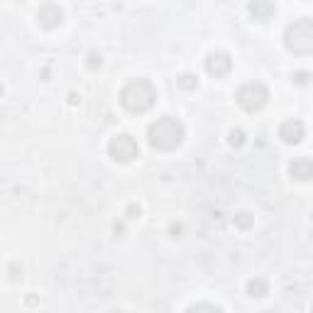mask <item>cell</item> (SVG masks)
Wrapping results in <instances>:
<instances>
[{
    "instance_id": "24",
    "label": "cell",
    "mask_w": 313,
    "mask_h": 313,
    "mask_svg": "<svg viewBox=\"0 0 313 313\" xmlns=\"http://www.w3.org/2000/svg\"><path fill=\"white\" fill-rule=\"evenodd\" d=\"M2 93H5V86L0 84V98H2Z\"/></svg>"
},
{
    "instance_id": "11",
    "label": "cell",
    "mask_w": 313,
    "mask_h": 313,
    "mask_svg": "<svg viewBox=\"0 0 313 313\" xmlns=\"http://www.w3.org/2000/svg\"><path fill=\"white\" fill-rule=\"evenodd\" d=\"M269 294V282L262 279V277H255L247 282V296L250 299H264Z\"/></svg>"
},
{
    "instance_id": "5",
    "label": "cell",
    "mask_w": 313,
    "mask_h": 313,
    "mask_svg": "<svg viewBox=\"0 0 313 313\" xmlns=\"http://www.w3.org/2000/svg\"><path fill=\"white\" fill-rule=\"evenodd\" d=\"M108 154H110V159L120 162V164H130L132 159L140 157V147H137V142H135L130 135L122 132V135L110 137V142H108Z\"/></svg>"
},
{
    "instance_id": "23",
    "label": "cell",
    "mask_w": 313,
    "mask_h": 313,
    "mask_svg": "<svg viewBox=\"0 0 313 313\" xmlns=\"http://www.w3.org/2000/svg\"><path fill=\"white\" fill-rule=\"evenodd\" d=\"M25 304H27V306H34V304H37V296H27Z\"/></svg>"
},
{
    "instance_id": "19",
    "label": "cell",
    "mask_w": 313,
    "mask_h": 313,
    "mask_svg": "<svg viewBox=\"0 0 313 313\" xmlns=\"http://www.w3.org/2000/svg\"><path fill=\"white\" fill-rule=\"evenodd\" d=\"M309 79H311V74L309 71H296V74H291V81L299 86H306L309 84Z\"/></svg>"
},
{
    "instance_id": "9",
    "label": "cell",
    "mask_w": 313,
    "mask_h": 313,
    "mask_svg": "<svg viewBox=\"0 0 313 313\" xmlns=\"http://www.w3.org/2000/svg\"><path fill=\"white\" fill-rule=\"evenodd\" d=\"M247 12H250V17L255 22H267V20H272L277 15V7L272 2H267V0H255V2L247 5Z\"/></svg>"
},
{
    "instance_id": "10",
    "label": "cell",
    "mask_w": 313,
    "mask_h": 313,
    "mask_svg": "<svg viewBox=\"0 0 313 313\" xmlns=\"http://www.w3.org/2000/svg\"><path fill=\"white\" fill-rule=\"evenodd\" d=\"M289 174L294 181H311L313 176V162L309 157H299L289 164Z\"/></svg>"
},
{
    "instance_id": "4",
    "label": "cell",
    "mask_w": 313,
    "mask_h": 313,
    "mask_svg": "<svg viewBox=\"0 0 313 313\" xmlns=\"http://www.w3.org/2000/svg\"><path fill=\"white\" fill-rule=\"evenodd\" d=\"M235 101H237V105H240L242 110H247V113H257V110H262V108L267 105V101H269V91H267V86L259 84V81H250V84H245V86L237 88Z\"/></svg>"
},
{
    "instance_id": "18",
    "label": "cell",
    "mask_w": 313,
    "mask_h": 313,
    "mask_svg": "<svg viewBox=\"0 0 313 313\" xmlns=\"http://www.w3.org/2000/svg\"><path fill=\"white\" fill-rule=\"evenodd\" d=\"M142 215V208L137 206V203H130L127 208H125V218H130V220H137Z\"/></svg>"
},
{
    "instance_id": "22",
    "label": "cell",
    "mask_w": 313,
    "mask_h": 313,
    "mask_svg": "<svg viewBox=\"0 0 313 313\" xmlns=\"http://www.w3.org/2000/svg\"><path fill=\"white\" fill-rule=\"evenodd\" d=\"M113 232L117 235V237H122V235H125V223H117V220H115V223H113Z\"/></svg>"
},
{
    "instance_id": "2",
    "label": "cell",
    "mask_w": 313,
    "mask_h": 313,
    "mask_svg": "<svg viewBox=\"0 0 313 313\" xmlns=\"http://www.w3.org/2000/svg\"><path fill=\"white\" fill-rule=\"evenodd\" d=\"M157 103V91L147 79H132L120 88V105L132 115L147 113Z\"/></svg>"
},
{
    "instance_id": "16",
    "label": "cell",
    "mask_w": 313,
    "mask_h": 313,
    "mask_svg": "<svg viewBox=\"0 0 313 313\" xmlns=\"http://www.w3.org/2000/svg\"><path fill=\"white\" fill-rule=\"evenodd\" d=\"M101 66H103V57H101V52L93 49V52L86 54V69H88V71H98Z\"/></svg>"
},
{
    "instance_id": "3",
    "label": "cell",
    "mask_w": 313,
    "mask_h": 313,
    "mask_svg": "<svg viewBox=\"0 0 313 313\" xmlns=\"http://www.w3.org/2000/svg\"><path fill=\"white\" fill-rule=\"evenodd\" d=\"M284 47L294 54H311L313 52V20H296L284 32Z\"/></svg>"
},
{
    "instance_id": "21",
    "label": "cell",
    "mask_w": 313,
    "mask_h": 313,
    "mask_svg": "<svg viewBox=\"0 0 313 313\" xmlns=\"http://www.w3.org/2000/svg\"><path fill=\"white\" fill-rule=\"evenodd\" d=\"M66 101H69V105H79V103H81V96H79L76 91H69V96H66Z\"/></svg>"
},
{
    "instance_id": "13",
    "label": "cell",
    "mask_w": 313,
    "mask_h": 313,
    "mask_svg": "<svg viewBox=\"0 0 313 313\" xmlns=\"http://www.w3.org/2000/svg\"><path fill=\"white\" fill-rule=\"evenodd\" d=\"M176 86L181 88V91H196L199 88V76L196 74H179L176 76Z\"/></svg>"
},
{
    "instance_id": "25",
    "label": "cell",
    "mask_w": 313,
    "mask_h": 313,
    "mask_svg": "<svg viewBox=\"0 0 313 313\" xmlns=\"http://www.w3.org/2000/svg\"><path fill=\"white\" fill-rule=\"evenodd\" d=\"M115 313H120V311H115Z\"/></svg>"
},
{
    "instance_id": "8",
    "label": "cell",
    "mask_w": 313,
    "mask_h": 313,
    "mask_svg": "<svg viewBox=\"0 0 313 313\" xmlns=\"http://www.w3.org/2000/svg\"><path fill=\"white\" fill-rule=\"evenodd\" d=\"M279 137H282V142H286V144H301L304 137H306V127H304V122L296 120V117L284 120V122L279 125Z\"/></svg>"
},
{
    "instance_id": "20",
    "label": "cell",
    "mask_w": 313,
    "mask_h": 313,
    "mask_svg": "<svg viewBox=\"0 0 313 313\" xmlns=\"http://www.w3.org/2000/svg\"><path fill=\"white\" fill-rule=\"evenodd\" d=\"M181 232H184L181 223H171V225H169V235H171V237H181Z\"/></svg>"
},
{
    "instance_id": "15",
    "label": "cell",
    "mask_w": 313,
    "mask_h": 313,
    "mask_svg": "<svg viewBox=\"0 0 313 313\" xmlns=\"http://www.w3.org/2000/svg\"><path fill=\"white\" fill-rule=\"evenodd\" d=\"M186 313H223V309L220 306H215V304H194V306H189L186 309Z\"/></svg>"
},
{
    "instance_id": "12",
    "label": "cell",
    "mask_w": 313,
    "mask_h": 313,
    "mask_svg": "<svg viewBox=\"0 0 313 313\" xmlns=\"http://www.w3.org/2000/svg\"><path fill=\"white\" fill-rule=\"evenodd\" d=\"M232 225L237 230H250L255 225V215H252L250 210H240V213L232 215Z\"/></svg>"
},
{
    "instance_id": "6",
    "label": "cell",
    "mask_w": 313,
    "mask_h": 313,
    "mask_svg": "<svg viewBox=\"0 0 313 313\" xmlns=\"http://www.w3.org/2000/svg\"><path fill=\"white\" fill-rule=\"evenodd\" d=\"M203 66H206L208 76H213V79H223V76H228L230 69H232V59H230L228 52L215 49V52H210V54L206 57Z\"/></svg>"
},
{
    "instance_id": "14",
    "label": "cell",
    "mask_w": 313,
    "mask_h": 313,
    "mask_svg": "<svg viewBox=\"0 0 313 313\" xmlns=\"http://www.w3.org/2000/svg\"><path fill=\"white\" fill-rule=\"evenodd\" d=\"M247 142V135H245V130H240V127H232L228 132V144L232 149H242Z\"/></svg>"
},
{
    "instance_id": "1",
    "label": "cell",
    "mask_w": 313,
    "mask_h": 313,
    "mask_svg": "<svg viewBox=\"0 0 313 313\" xmlns=\"http://www.w3.org/2000/svg\"><path fill=\"white\" fill-rule=\"evenodd\" d=\"M184 137H186V127L174 115H162L154 122H149V127H147V142L152 149H159V152L176 149L184 142Z\"/></svg>"
},
{
    "instance_id": "7",
    "label": "cell",
    "mask_w": 313,
    "mask_h": 313,
    "mask_svg": "<svg viewBox=\"0 0 313 313\" xmlns=\"http://www.w3.org/2000/svg\"><path fill=\"white\" fill-rule=\"evenodd\" d=\"M64 22V10L59 7L57 2H44L37 10V25L42 29H54Z\"/></svg>"
},
{
    "instance_id": "17",
    "label": "cell",
    "mask_w": 313,
    "mask_h": 313,
    "mask_svg": "<svg viewBox=\"0 0 313 313\" xmlns=\"http://www.w3.org/2000/svg\"><path fill=\"white\" fill-rule=\"evenodd\" d=\"M7 277H10V282H20L22 279V267L17 262H10L7 264Z\"/></svg>"
}]
</instances>
